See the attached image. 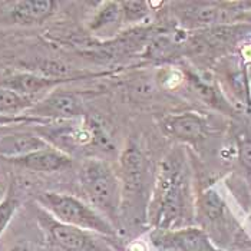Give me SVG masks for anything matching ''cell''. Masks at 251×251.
<instances>
[{"mask_svg": "<svg viewBox=\"0 0 251 251\" xmlns=\"http://www.w3.org/2000/svg\"><path fill=\"white\" fill-rule=\"evenodd\" d=\"M10 251H33L32 249H29L27 246H25V244H19V246H16V247H13Z\"/></svg>", "mask_w": 251, "mask_h": 251, "instance_id": "cell-24", "label": "cell"}, {"mask_svg": "<svg viewBox=\"0 0 251 251\" xmlns=\"http://www.w3.org/2000/svg\"><path fill=\"white\" fill-rule=\"evenodd\" d=\"M193 215L195 205L191 201L188 171L184 158L174 152L159 164L148 220L154 228L178 230L191 227Z\"/></svg>", "mask_w": 251, "mask_h": 251, "instance_id": "cell-1", "label": "cell"}, {"mask_svg": "<svg viewBox=\"0 0 251 251\" xmlns=\"http://www.w3.org/2000/svg\"><path fill=\"white\" fill-rule=\"evenodd\" d=\"M250 223H251V214H250Z\"/></svg>", "mask_w": 251, "mask_h": 251, "instance_id": "cell-25", "label": "cell"}, {"mask_svg": "<svg viewBox=\"0 0 251 251\" xmlns=\"http://www.w3.org/2000/svg\"><path fill=\"white\" fill-rule=\"evenodd\" d=\"M9 162L36 173H56L60 170L69 168L72 165V158L65 151L55 148L52 145L49 148L40 150L20 158L9 159Z\"/></svg>", "mask_w": 251, "mask_h": 251, "instance_id": "cell-11", "label": "cell"}, {"mask_svg": "<svg viewBox=\"0 0 251 251\" xmlns=\"http://www.w3.org/2000/svg\"><path fill=\"white\" fill-rule=\"evenodd\" d=\"M121 12H122V20L126 23L131 22H139L148 16L150 6L148 1H139V0H131V1H122L121 3Z\"/></svg>", "mask_w": 251, "mask_h": 251, "instance_id": "cell-19", "label": "cell"}, {"mask_svg": "<svg viewBox=\"0 0 251 251\" xmlns=\"http://www.w3.org/2000/svg\"><path fill=\"white\" fill-rule=\"evenodd\" d=\"M122 19L121 12V3L118 1H103L100 7L98 9L97 15L91 22V29L94 32H99L102 29L109 27L111 25L116 23L118 20Z\"/></svg>", "mask_w": 251, "mask_h": 251, "instance_id": "cell-17", "label": "cell"}, {"mask_svg": "<svg viewBox=\"0 0 251 251\" xmlns=\"http://www.w3.org/2000/svg\"><path fill=\"white\" fill-rule=\"evenodd\" d=\"M235 145L243 168L251 174V131L249 128L243 126L235 131Z\"/></svg>", "mask_w": 251, "mask_h": 251, "instance_id": "cell-18", "label": "cell"}, {"mask_svg": "<svg viewBox=\"0 0 251 251\" xmlns=\"http://www.w3.org/2000/svg\"><path fill=\"white\" fill-rule=\"evenodd\" d=\"M68 82L66 79H55V77L38 75L32 72H15L4 77L0 86H4L22 97L33 99L35 95L45 91H53L60 83Z\"/></svg>", "mask_w": 251, "mask_h": 251, "instance_id": "cell-12", "label": "cell"}, {"mask_svg": "<svg viewBox=\"0 0 251 251\" xmlns=\"http://www.w3.org/2000/svg\"><path fill=\"white\" fill-rule=\"evenodd\" d=\"M190 82L193 83L195 92L202 98L207 103L213 105L214 108L220 109V111H226V112H231V106L230 103L223 98L221 92L217 91V88H214L213 85H210L208 82L200 79L195 75L190 76Z\"/></svg>", "mask_w": 251, "mask_h": 251, "instance_id": "cell-16", "label": "cell"}, {"mask_svg": "<svg viewBox=\"0 0 251 251\" xmlns=\"http://www.w3.org/2000/svg\"><path fill=\"white\" fill-rule=\"evenodd\" d=\"M26 115L46 122L50 119H77L83 115V105L76 94L71 91L53 89L42 100L35 102Z\"/></svg>", "mask_w": 251, "mask_h": 251, "instance_id": "cell-7", "label": "cell"}, {"mask_svg": "<svg viewBox=\"0 0 251 251\" xmlns=\"http://www.w3.org/2000/svg\"><path fill=\"white\" fill-rule=\"evenodd\" d=\"M33 105H35L33 99L22 97L4 86H0V115H26V112Z\"/></svg>", "mask_w": 251, "mask_h": 251, "instance_id": "cell-15", "label": "cell"}, {"mask_svg": "<svg viewBox=\"0 0 251 251\" xmlns=\"http://www.w3.org/2000/svg\"><path fill=\"white\" fill-rule=\"evenodd\" d=\"M52 144L30 132H10L0 135V156L6 161L49 148Z\"/></svg>", "mask_w": 251, "mask_h": 251, "instance_id": "cell-13", "label": "cell"}, {"mask_svg": "<svg viewBox=\"0 0 251 251\" xmlns=\"http://www.w3.org/2000/svg\"><path fill=\"white\" fill-rule=\"evenodd\" d=\"M126 251H147V247H145V244L141 243V241H134V243H131V244L128 246Z\"/></svg>", "mask_w": 251, "mask_h": 251, "instance_id": "cell-23", "label": "cell"}, {"mask_svg": "<svg viewBox=\"0 0 251 251\" xmlns=\"http://www.w3.org/2000/svg\"><path fill=\"white\" fill-rule=\"evenodd\" d=\"M232 12V9H228V4L193 1L179 3L176 15L182 26L188 29H201L227 23L228 20H231Z\"/></svg>", "mask_w": 251, "mask_h": 251, "instance_id": "cell-9", "label": "cell"}, {"mask_svg": "<svg viewBox=\"0 0 251 251\" xmlns=\"http://www.w3.org/2000/svg\"><path fill=\"white\" fill-rule=\"evenodd\" d=\"M240 55H241V59L247 60V62H251V43L249 45H244L240 50Z\"/></svg>", "mask_w": 251, "mask_h": 251, "instance_id": "cell-22", "label": "cell"}, {"mask_svg": "<svg viewBox=\"0 0 251 251\" xmlns=\"http://www.w3.org/2000/svg\"><path fill=\"white\" fill-rule=\"evenodd\" d=\"M38 220L49 243L63 251H95L97 243L92 232L68 226L53 218L48 211L40 208Z\"/></svg>", "mask_w": 251, "mask_h": 251, "instance_id": "cell-5", "label": "cell"}, {"mask_svg": "<svg viewBox=\"0 0 251 251\" xmlns=\"http://www.w3.org/2000/svg\"><path fill=\"white\" fill-rule=\"evenodd\" d=\"M195 221L210 241L223 251H251V238L214 188L201 193L195 202Z\"/></svg>", "mask_w": 251, "mask_h": 251, "instance_id": "cell-2", "label": "cell"}, {"mask_svg": "<svg viewBox=\"0 0 251 251\" xmlns=\"http://www.w3.org/2000/svg\"><path fill=\"white\" fill-rule=\"evenodd\" d=\"M79 181L91 207L108 217L116 230L122 215V184L112 167L100 159H88L80 167Z\"/></svg>", "mask_w": 251, "mask_h": 251, "instance_id": "cell-3", "label": "cell"}, {"mask_svg": "<svg viewBox=\"0 0 251 251\" xmlns=\"http://www.w3.org/2000/svg\"><path fill=\"white\" fill-rule=\"evenodd\" d=\"M38 201L45 211H48L53 218L63 224L106 237L115 235L116 230L114 226L95 208L80 201L76 197L48 191L40 194Z\"/></svg>", "mask_w": 251, "mask_h": 251, "instance_id": "cell-4", "label": "cell"}, {"mask_svg": "<svg viewBox=\"0 0 251 251\" xmlns=\"http://www.w3.org/2000/svg\"><path fill=\"white\" fill-rule=\"evenodd\" d=\"M18 207H19V200L16 198V195L13 193V187H10L6 197L0 201V235L9 226V223H10L13 214L16 213Z\"/></svg>", "mask_w": 251, "mask_h": 251, "instance_id": "cell-20", "label": "cell"}, {"mask_svg": "<svg viewBox=\"0 0 251 251\" xmlns=\"http://www.w3.org/2000/svg\"><path fill=\"white\" fill-rule=\"evenodd\" d=\"M148 165L142 151L134 145H128L121 155V184L124 201L138 200L147 185Z\"/></svg>", "mask_w": 251, "mask_h": 251, "instance_id": "cell-8", "label": "cell"}, {"mask_svg": "<svg viewBox=\"0 0 251 251\" xmlns=\"http://www.w3.org/2000/svg\"><path fill=\"white\" fill-rule=\"evenodd\" d=\"M55 7L53 0H22L13 4L12 16L18 23H40L55 12Z\"/></svg>", "mask_w": 251, "mask_h": 251, "instance_id": "cell-14", "label": "cell"}, {"mask_svg": "<svg viewBox=\"0 0 251 251\" xmlns=\"http://www.w3.org/2000/svg\"><path fill=\"white\" fill-rule=\"evenodd\" d=\"M161 128L164 134L194 147L205 139L208 129L204 118L194 112H182L165 116L161 121Z\"/></svg>", "mask_w": 251, "mask_h": 251, "instance_id": "cell-10", "label": "cell"}, {"mask_svg": "<svg viewBox=\"0 0 251 251\" xmlns=\"http://www.w3.org/2000/svg\"><path fill=\"white\" fill-rule=\"evenodd\" d=\"M9 124H46V121L36 119V118H32V116L27 115H0V125H9Z\"/></svg>", "mask_w": 251, "mask_h": 251, "instance_id": "cell-21", "label": "cell"}, {"mask_svg": "<svg viewBox=\"0 0 251 251\" xmlns=\"http://www.w3.org/2000/svg\"><path fill=\"white\" fill-rule=\"evenodd\" d=\"M150 240L156 251H223L217 249L198 227L178 230L154 228L150 232Z\"/></svg>", "mask_w": 251, "mask_h": 251, "instance_id": "cell-6", "label": "cell"}]
</instances>
